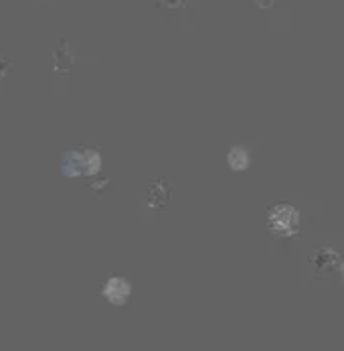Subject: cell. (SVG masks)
Instances as JSON below:
<instances>
[{"label":"cell","instance_id":"cell-6","mask_svg":"<svg viewBox=\"0 0 344 351\" xmlns=\"http://www.w3.org/2000/svg\"><path fill=\"white\" fill-rule=\"evenodd\" d=\"M83 158H85V175H98L101 171V156L96 149L83 147Z\"/></svg>","mask_w":344,"mask_h":351},{"label":"cell","instance_id":"cell-5","mask_svg":"<svg viewBox=\"0 0 344 351\" xmlns=\"http://www.w3.org/2000/svg\"><path fill=\"white\" fill-rule=\"evenodd\" d=\"M227 162H229V167H231L233 171L241 173V171L249 169L251 156H249V152H247V149H243V147H233L231 151L227 152Z\"/></svg>","mask_w":344,"mask_h":351},{"label":"cell","instance_id":"cell-2","mask_svg":"<svg viewBox=\"0 0 344 351\" xmlns=\"http://www.w3.org/2000/svg\"><path fill=\"white\" fill-rule=\"evenodd\" d=\"M101 295H103V299H107V302L122 306L128 302L130 295H132V282L124 276H109L103 282Z\"/></svg>","mask_w":344,"mask_h":351},{"label":"cell","instance_id":"cell-7","mask_svg":"<svg viewBox=\"0 0 344 351\" xmlns=\"http://www.w3.org/2000/svg\"><path fill=\"white\" fill-rule=\"evenodd\" d=\"M10 71H12V61L6 55L0 53V80L6 77V73H10Z\"/></svg>","mask_w":344,"mask_h":351},{"label":"cell","instance_id":"cell-8","mask_svg":"<svg viewBox=\"0 0 344 351\" xmlns=\"http://www.w3.org/2000/svg\"><path fill=\"white\" fill-rule=\"evenodd\" d=\"M339 270H341V276H343V280H344V260L341 262V266H339Z\"/></svg>","mask_w":344,"mask_h":351},{"label":"cell","instance_id":"cell-4","mask_svg":"<svg viewBox=\"0 0 344 351\" xmlns=\"http://www.w3.org/2000/svg\"><path fill=\"white\" fill-rule=\"evenodd\" d=\"M61 175L65 177H81L85 175V158H83V149H75L63 154L61 158Z\"/></svg>","mask_w":344,"mask_h":351},{"label":"cell","instance_id":"cell-3","mask_svg":"<svg viewBox=\"0 0 344 351\" xmlns=\"http://www.w3.org/2000/svg\"><path fill=\"white\" fill-rule=\"evenodd\" d=\"M341 262H343L341 254L334 246H322V248L314 252V256L310 258V264H312V268H314V272L318 276H322V274L328 276L334 268L341 266Z\"/></svg>","mask_w":344,"mask_h":351},{"label":"cell","instance_id":"cell-1","mask_svg":"<svg viewBox=\"0 0 344 351\" xmlns=\"http://www.w3.org/2000/svg\"><path fill=\"white\" fill-rule=\"evenodd\" d=\"M267 230L272 236L284 240L295 238L300 232V211L290 203H278L267 211Z\"/></svg>","mask_w":344,"mask_h":351}]
</instances>
